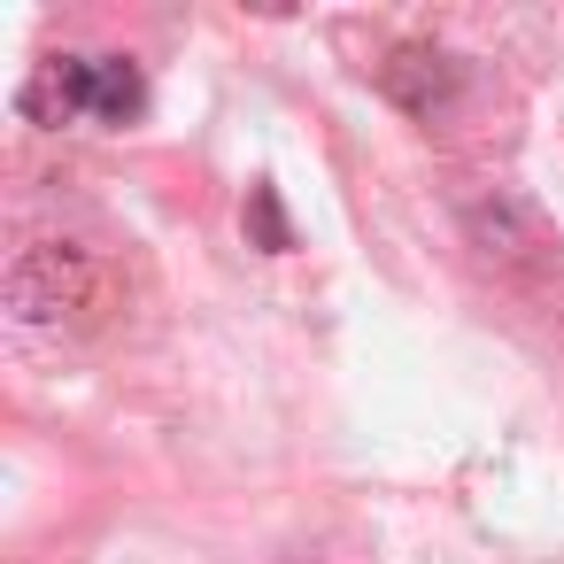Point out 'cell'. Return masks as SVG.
Listing matches in <instances>:
<instances>
[{"label": "cell", "mask_w": 564, "mask_h": 564, "mask_svg": "<svg viewBox=\"0 0 564 564\" xmlns=\"http://www.w3.org/2000/svg\"><path fill=\"white\" fill-rule=\"evenodd\" d=\"M94 302H101V263H94L86 248H70V240L24 248L17 271H9V310H17V325H63V317H78V310H94Z\"/></svg>", "instance_id": "1"}, {"label": "cell", "mask_w": 564, "mask_h": 564, "mask_svg": "<svg viewBox=\"0 0 564 564\" xmlns=\"http://www.w3.org/2000/svg\"><path fill=\"white\" fill-rule=\"evenodd\" d=\"M379 94H387L402 117L433 124V117L456 109V94H464V63L441 55V47H394V55L379 63Z\"/></svg>", "instance_id": "2"}, {"label": "cell", "mask_w": 564, "mask_h": 564, "mask_svg": "<svg viewBox=\"0 0 564 564\" xmlns=\"http://www.w3.org/2000/svg\"><path fill=\"white\" fill-rule=\"evenodd\" d=\"M148 109V78L132 55H78V117L86 124H132Z\"/></svg>", "instance_id": "3"}, {"label": "cell", "mask_w": 564, "mask_h": 564, "mask_svg": "<svg viewBox=\"0 0 564 564\" xmlns=\"http://www.w3.org/2000/svg\"><path fill=\"white\" fill-rule=\"evenodd\" d=\"M24 117H32V124H70V117H78V55H55V63L32 70Z\"/></svg>", "instance_id": "4"}, {"label": "cell", "mask_w": 564, "mask_h": 564, "mask_svg": "<svg viewBox=\"0 0 564 564\" xmlns=\"http://www.w3.org/2000/svg\"><path fill=\"white\" fill-rule=\"evenodd\" d=\"M248 232H256L263 256H286V248H294V225H286V209H279V186H248Z\"/></svg>", "instance_id": "5"}]
</instances>
